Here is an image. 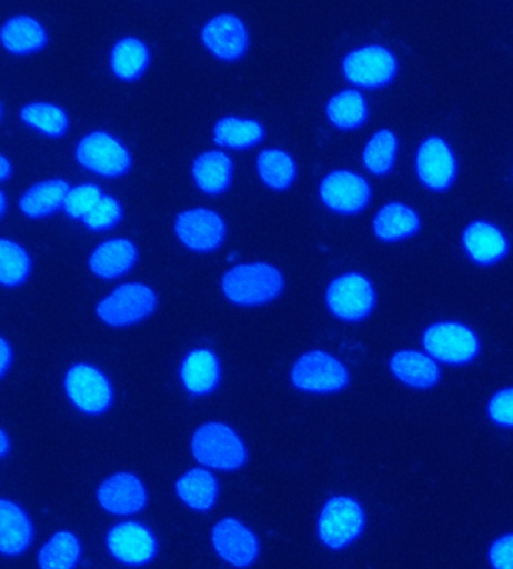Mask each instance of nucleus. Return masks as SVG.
Wrapping results in <instances>:
<instances>
[{
    "mask_svg": "<svg viewBox=\"0 0 513 569\" xmlns=\"http://www.w3.org/2000/svg\"><path fill=\"white\" fill-rule=\"evenodd\" d=\"M285 274L265 261L240 262L224 271L222 295L239 308H262L273 303L285 291Z\"/></svg>",
    "mask_w": 513,
    "mask_h": 569,
    "instance_id": "f257e3e1",
    "label": "nucleus"
},
{
    "mask_svg": "<svg viewBox=\"0 0 513 569\" xmlns=\"http://www.w3.org/2000/svg\"><path fill=\"white\" fill-rule=\"evenodd\" d=\"M190 453L199 466L222 473H233L249 462V448L243 436L222 420L199 425L190 437Z\"/></svg>",
    "mask_w": 513,
    "mask_h": 569,
    "instance_id": "f03ea898",
    "label": "nucleus"
},
{
    "mask_svg": "<svg viewBox=\"0 0 513 569\" xmlns=\"http://www.w3.org/2000/svg\"><path fill=\"white\" fill-rule=\"evenodd\" d=\"M341 73L359 91H383L400 76L401 61L389 46L366 42L348 50L341 61Z\"/></svg>",
    "mask_w": 513,
    "mask_h": 569,
    "instance_id": "7ed1b4c3",
    "label": "nucleus"
},
{
    "mask_svg": "<svg viewBox=\"0 0 513 569\" xmlns=\"http://www.w3.org/2000/svg\"><path fill=\"white\" fill-rule=\"evenodd\" d=\"M415 180L428 192L447 193L460 177V159L455 147L443 134H428L420 140L413 154Z\"/></svg>",
    "mask_w": 513,
    "mask_h": 569,
    "instance_id": "20e7f679",
    "label": "nucleus"
},
{
    "mask_svg": "<svg viewBox=\"0 0 513 569\" xmlns=\"http://www.w3.org/2000/svg\"><path fill=\"white\" fill-rule=\"evenodd\" d=\"M324 301L336 320L354 325L372 316L379 305V292L368 274L350 270L330 280Z\"/></svg>",
    "mask_w": 513,
    "mask_h": 569,
    "instance_id": "39448f33",
    "label": "nucleus"
},
{
    "mask_svg": "<svg viewBox=\"0 0 513 569\" xmlns=\"http://www.w3.org/2000/svg\"><path fill=\"white\" fill-rule=\"evenodd\" d=\"M159 308V295L145 282L114 287L95 306L99 320L112 329H127L150 320Z\"/></svg>",
    "mask_w": 513,
    "mask_h": 569,
    "instance_id": "423d86ee",
    "label": "nucleus"
},
{
    "mask_svg": "<svg viewBox=\"0 0 513 569\" xmlns=\"http://www.w3.org/2000/svg\"><path fill=\"white\" fill-rule=\"evenodd\" d=\"M63 392L79 413L99 418L109 413L114 405L112 380L97 365L78 362L63 373Z\"/></svg>",
    "mask_w": 513,
    "mask_h": 569,
    "instance_id": "0eeeda50",
    "label": "nucleus"
},
{
    "mask_svg": "<svg viewBox=\"0 0 513 569\" xmlns=\"http://www.w3.org/2000/svg\"><path fill=\"white\" fill-rule=\"evenodd\" d=\"M74 159L80 168L108 180L129 176L133 154L120 138L105 130H93L79 139Z\"/></svg>",
    "mask_w": 513,
    "mask_h": 569,
    "instance_id": "6e6552de",
    "label": "nucleus"
},
{
    "mask_svg": "<svg viewBox=\"0 0 513 569\" xmlns=\"http://www.w3.org/2000/svg\"><path fill=\"white\" fill-rule=\"evenodd\" d=\"M366 528V512L354 497L338 495L322 505L316 520V533L322 546L343 550L362 537Z\"/></svg>",
    "mask_w": 513,
    "mask_h": 569,
    "instance_id": "1a4fd4ad",
    "label": "nucleus"
},
{
    "mask_svg": "<svg viewBox=\"0 0 513 569\" xmlns=\"http://www.w3.org/2000/svg\"><path fill=\"white\" fill-rule=\"evenodd\" d=\"M318 199L326 211L342 218H354L371 207L372 182L364 173L354 169H333L321 178Z\"/></svg>",
    "mask_w": 513,
    "mask_h": 569,
    "instance_id": "9d476101",
    "label": "nucleus"
},
{
    "mask_svg": "<svg viewBox=\"0 0 513 569\" xmlns=\"http://www.w3.org/2000/svg\"><path fill=\"white\" fill-rule=\"evenodd\" d=\"M350 371L341 359L325 350L304 351L290 369L292 388L309 395H333L350 385Z\"/></svg>",
    "mask_w": 513,
    "mask_h": 569,
    "instance_id": "9b49d317",
    "label": "nucleus"
},
{
    "mask_svg": "<svg viewBox=\"0 0 513 569\" xmlns=\"http://www.w3.org/2000/svg\"><path fill=\"white\" fill-rule=\"evenodd\" d=\"M422 343L436 362L455 367L472 363L481 352V339L476 330L457 320L431 322L423 330Z\"/></svg>",
    "mask_w": 513,
    "mask_h": 569,
    "instance_id": "f8f14e48",
    "label": "nucleus"
},
{
    "mask_svg": "<svg viewBox=\"0 0 513 569\" xmlns=\"http://www.w3.org/2000/svg\"><path fill=\"white\" fill-rule=\"evenodd\" d=\"M173 232L190 252L207 254L222 248L228 239V224L213 208L193 207L177 216Z\"/></svg>",
    "mask_w": 513,
    "mask_h": 569,
    "instance_id": "ddd939ff",
    "label": "nucleus"
},
{
    "mask_svg": "<svg viewBox=\"0 0 513 569\" xmlns=\"http://www.w3.org/2000/svg\"><path fill=\"white\" fill-rule=\"evenodd\" d=\"M104 546L113 560L129 568H142L154 562L160 549L154 530L135 520L110 526Z\"/></svg>",
    "mask_w": 513,
    "mask_h": 569,
    "instance_id": "4468645a",
    "label": "nucleus"
},
{
    "mask_svg": "<svg viewBox=\"0 0 513 569\" xmlns=\"http://www.w3.org/2000/svg\"><path fill=\"white\" fill-rule=\"evenodd\" d=\"M462 253L472 264L491 269L502 264L512 252V240L506 229L490 219H473L462 228Z\"/></svg>",
    "mask_w": 513,
    "mask_h": 569,
    "instance_id": "2eb2a0df",
    "label": "nucleus"
},
{
    "mask_svg": "<svg viewBox=\"0 0 513 569\" xmlns=\"http://www.w3.org/2000/svg\"><path fill=\"white\" fill-rule=\"evenodd\" d=\"M211 546L220 560L235 569H249L261 556L256 532L239 517L220 518L211 529Z\"/></svg>",
    "mask_w": 513,
    "mask_h": 569,
    "instance_id": "dca6fc26",
    "label": "nucleus"
},
{
    "mask_svg": "<svg viewBox=\"0 0 513 569\" xmlns=\"http://www.w3.org/2000/svg\"><path fill=\"white\" fill-rule=\"evenodd\" d=\"M95 500L105 513L131 518L145 511L150 503V491L145 481L134 471H114L97 487Z\"/></svg>",
    "mask_w": 513,
    "mask_h": 569,
    "instance_id": "f3484780",
    "label": "nucleus"
},
{
    "mask_svg": "<svg viewBox=\"0 0 513 569\" xmlns=\"http://www.w3.org/2000/svg\"><path fill=\"white\" fill-rule=\"evenodd\" d=\"M201 42L207 52L218 61H241L250 49L248 24L232 12H220L202 24Z\"/></svg>",
    "mask_w": 513,
    "mask_h": 569,
    "instance_id": "a211bd4d",
    "label": "nucleus"
},
{
    "mask_svg": "<svg viewBox=\"0 0 513 569\" xmlns=\"http://www.w3.org/2000/svg\"><path fill=\"white\" fill-rule=\"evenodd\" d=\"M423 228L420 211L411 203L392 199L381 203L372 216V236L383 244H401L418 237Z\"/></svg>",
    "mask_w": 513,
    "mask_h": 569,
    "instance_id": "6ab92c4d",
    "label": "nucleus"
},
{
    "mask_svg": "<svg viewBox=\"0 0 513 569\" xmlns=\"http://www.w3.org/2000/svg\"><path fill=\"white\" fill-rule=\"evenodd\" d=\"M178 380L190 397L207 398L223 380L222 360L208 347H194L185 352L178 367Z\"/></svg>",
    "mask_w": 513,
    "mask_h": 569,
    "instance_id": "aec40b11",
    "label": "nucleus"
},
{
    "mask_svg": "<svg viewBox=\"0 0 513 569\" xmlns=\"http://www.w3.org/2000/svg\"><path fill=\"white\" fill-rule=\"evenodd\" d=\"M139 261V249L133 240L113 237L101 241L88 258L91 273L105 282L125 278Z\"/></svg>",
    "mask_w": 513,
    "mask_h": 569,
    "instance_id": "412c9836",
    "label": "nucleus"
},
{
    "mask_svg": "<svg viewBox=\"0 0 513 569\" xmlns=\"http://www.w3.org/2000/svg\"><path fill=\"white\" fill-rule=\"evenodd\" d=\"M36 539V525L27 509L16 500H0V553L19 558L31 549Z\"/></svg>",
    "mask_w": 513,
    "mask_h": 569,
    "instance_id": "4be33fe9",
    "label": "nucleus"
},
{
    "mask_svg": "<svg viewBox=\"0 0 513 569\" xmlns=\"http://www.w3.org/2000/svg\"><path fill=\"white\" fill-rule=\"evenodd\" d=\"M175 496L190 511L208 513L218 507L220 481L213 470L198 466L182 471L175 481Z\"/></svg>",
    "mask_w": 513,
    "mask_h": 569,
    "instance_id": "5701e85b",
    "label": "nucleus"
},
{
    "mask_svg": "<svg viewBox=\"0 0 513 569\" xmlns=\"http://www.w3.org/2000/svg\"><path fill=\"white\" fill-rule=\"evenodd\" d=\"M0 44L12 57H31L49 44V32L37 17L16 14L3 21Z\"/></svg>",
    "mask_w": 513,
    "mask_h": 569,
    "instance_id": "b1692460",
    "label": "nucleus"
},
{
    "mask_svg": "<svg viewBox=\"0 0 513 569\" xmlns=\"http://www.w3.org/2000/svg\"><path fill=\"white\" fill-rule=\"evenodd\" d=\"M235 173L232 157L223 150H207L194 157L190 176L207 197H222L231 189Z\"/></svg>",
    "mask_w": 513,
    "mask_h": 569,
    "instance_id": "393cba45",
    "label": "nucleus"
},
{
    "mask_svg": "<svg viewBox=\"0 0 513 569\" xmlns=\"http://www.w3.org/2000/svg\"><path fill=\"white\" fill-rule=\"evenodd\" d=\"M325 120L339 131H358L371 118V103L366 93L355 88H343L332 93L324 108Z\"/></svg>",
    "mask_w": 513,
    "mask_h": 569,
    "instance_id": "a878e982",
    "label": "nucleus"
},
{
    "mask_svg": "<svg viewBox=\"0 0 513 569\" xmlns=\"http://www.w3.org/2000/svg\"><path fill=\"white\" fill-rule=\"evenodd\" d=\"M70 182L63 178H47L33 182L20 194L19 210L24 218L41 220L57 214L63 210L67 194L70 192Z\"/></svg>",
    "mask_w": 513,
    "mask_h": 569,
    "instance_id": "bb28decb",
    "label": "nucleus"
},
{
    "mask_svg": "<svg viewBox=\"0 0 513 569\" xmlns=\"http://www.w3.org/2000/svg\"><path fill=\"white\" fill-rule=\"evenodd\" d=\"M265 127L254 118L228 114L215 121L211 138L215 147L229 151H249L265 140Z\"/></svg>",
    "mask_w": 513,
    "mask_h": 569,
    "instance_id": "cd10ccee",
    "label": "nucleus"
},
{
    "mask_svg": "<svg viewBox=\"0 0 513 569\" xmlns=\"http://www.w3.org/2000/svg\"><path fill=\"white\" fill-rule=\"evenodd\" d=\"M401 157V138L389 127H381L369 136L363 143L362 166L368 176L375 178L389 177L394 172Z\"/></svg>",
    "mask_w": 513,
    "mask_h": 569,
    "instance_id": "c85d7f7f",
    "label": "nucleus"
},
{
    "mask_svg": "<svg viewBox=\"0 0 513 569\" xmlns=\"http://www.w3.org/2000/svg\"><path fill=\"white\" fill-rule=\"evenodd\" d=\"M390 371L393 376L413 389H431L440 383L439 362L426 351L400 350L390 358Z\"/></svg>",
    "mask_w": 513,
    "mask_h": 569,
    "instance_id": "c756f323",
    "label": "nucleus"
},
{
    "mask_svg": "<svg viewBox=\"0 0 513 569\" xmlns=\"http://www.w3.org/2000/svg\"><path fill=\"white\" fill-rule=\"evenodd\" d=\"M151 66V50L139 37H122L109 52V68L121 82L131 83L142 79Z\"/></svg>",
    "mask_w": 513,
    "mask_h": 569,
    "instance_id": "7c9ffc66",
    "label": "nucleus"
},
{
    "mask_svg": "<svg viewBox=\"0 0 513 569\" xmlns=\"http://www.w3.org/2000/svg\"><path fill=\"white\" fill-rule=\"evenodd\" d=\"M254 169L262 184L273 192H286L299 178V164L294 156L283 148H264L258 152Z\"/></svg>",
    "mask_w": 513,
    "mask_h": 569,
    "instance_id": "2f4dec72",
    "label": "nucleus"
},
{
    "mask_svg": "<svg viewBox=\"0 0 513 569\" xmlns=\"http://www.w3.org/2000/svg\"><path fill=\"white\" fill-rule=\"evenodd\" d=\"M83 556L82 541L73 530H57L38 550V569H76Z\"/></svg>",
    "mask_w": 513,
    "mask_h": 569,
    "instance_id": "473e14b6",
    "label": "nucleus"
},
{
    "mask_svg": "<svg viewBox=\"0 0 513 569\" xmlns=\"http://www.w3.org/2000/svg\"><path fill=\"white\" fill-rule=\"evenodd\" d=\"M19 118L29 129L49 139L63 138L71 126L67 110L52 101H31L21 106Z\"/></svg>",
    "mask_w": 513,
    "mask_h": 569,
    "instance_id": "72a5a7b5",
    "label": "nucleus"
},
{
    "mask_svg": "<svg viewBox=\"0 0 513 569\" xmlns=\"http://www.w3.org/2000/svg\"><path fill=\"white\" fill-rule=\"evenodd\" d=\"M31 274V253L19 241L0 239V284L14 290L27 283Z\"/></svg>",
    "mask_w": 513,
    "mask_h": 569,
    "instance_id": "f704fd0d",
    "label": "nucleus"
},
{
    "mask_svg": "<svg viewBox=\"0 0 513 569\" xmlns=\"http://www.w3.org/2000/svg\"><path fill=\"white\" fill-rule=\"evenodd\" d=\"M104 194L103 189L95 182H79V184L71 187L70 192H68L62 211L71 220L83 222Z\"/></svg>",
    "mask_w": 513,
    "mask_h": 569,
    "instance_id": "c9c22d12",
    "label": "nucleus"
},
{
    "mask_svg": "<svg viewBox=\"0 0 513 569\" xmlns=\"http://www.w3.org/2000/svg\"><path fill=\"white\" fill-rule=\"evenodd\" d=\"M124 219V207L113 194H104L95 208L83 220L84 228L92 232H109L121 224Z\"/></svg>",
    "mask_w": 513,
    "mask_h": 569,
    "instance_id": "e433bc0d",
    "label": "nucleus"
},
{
    "mask_svg": "<svg viewBox=\"0 0 513 569\" xmlns=\"http://www.w3.org/2000/svg\"><path fill=\"white\" fill-rule=\"evenodd\" d=\"M487 416L500 427L513 428V388L493 395L487 402Z\"/></svg>",
    "mask_w": 513,
    "mask_h": 569,
    "instance_id": "4c0bfd02",
    "label": "nucleus"
},
{
    "mask_svg": "<svg viewBox=\"0 0 513 569\" xmlns=\"http://www.w3.org/2000/svg\"><path fill=\"white\" fill-rule=\"evenodd\" d=\"M490 563L493 569H513V533L502 535L491 543Z\"/></svg>",
    "mask_w": 513,
    "mask_h": 569,
    "instance_id": "58836bf2",
    "label": "nucleus"
},
{
    "mask_svg": "<svg viewBox=\"0 0 513 569\" xmlns=\"http://www.w3.org/2000/svg\"><path fill=\"white\" fill-rule=\"evenodd\" d=\"M14 363V348L6 337L0 338V377L6 378Z\"/></svg>",
    "mask_w": 513,
    "mask_h": 569,
    "instance_id": "ea45409f",
    "label": "nucleus"
},
{
    "mask_svg": "<svg viewBox=\"0 0 513 569\" xmlns=\"http://www.w3.org/2000/svg\"><path fill=\"white\" fill-rule=\"evenodd\" d=\"M14 176V166L6 154L0 156V181L7 182Z\"/></svg>",
    "mask_w": 513,
    "mask_h": 569,
    "instance_id": "a19ab883",
    "label": "nucleus"
},
{
    "mask_svg": "<svg viewBox=\"0 0 513 569\" xmlns=\"http://www.w3.org/2000/svg\"><path fill=\"white\" fill-rule=\"evenodd\" d=\"M12 449V441L10 435H8L6 428L0 430V458L6 460L8 456H10Z\"/></svg>",
    "mask_w": 513,
    "mask_h": 569,
    "instance_id": "79ce46f5",
    "label": "nucleus"
},
{
    "mask_svg": "<svg viewBox=\"0 0 513 569\" xmlns=\"http://www.w3.org/2000/svg\"><path fill=\"white\" fill-rule=\"evenodd\" d=\"M8 211L7 193L0 192V218H6Z\"/></svg>",
    "mask_w": 513,
    "mask_h": 569,
    "instance_id": "37998d69",
    "label": "nucleus"
},
{
    "mask_svg": "<svg viewBox=\"0 0 513 569\" xmlns=\"http://www.w3.org/2000/svg\"><path fill=\"white\" fill-rule=\"evenodd\" d=\"M512 177H513V168H512Z\"/></svg>",
    "mask_w": 513,
    "mask_h": 569,
    "instance_id": "c03bdc74",
    "label": "nucleus"
}]
</instances>
